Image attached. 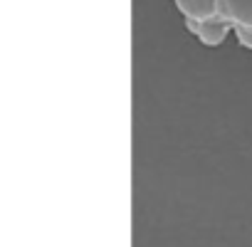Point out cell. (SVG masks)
Here are the masks:
<instances>
[{"label":"cell","instance_id":"277c9868","mask_svg":"<svg viewBox=\"0 0 252 247\" xmlns=\"http://www.w3.org/2000/svg\"><path fill=\"white\" fill-rule=\"evenodd\" d=\"M232 32L237 37V42L247 50H252V28H242V25H232Z\"/></svg>","mask_w":252,"mask_h":247},{"label":"cell","instance_id":"7a4b0ae2","mask_svg":"<svg viewBox=\"0 0 252 247\" xmlns=\"http://www.w3.org/2000/svg\"><path fill=\"white\" fill-rule=\"evenodd\" d=\"M218 13L232 25L252 28V0H218Z\"/></svg>","mask_w":252,"mask_h":247},{"label":"cell","instance_id":"6da1fadb","mask_svg":"<svg viewBox=\"0 0 252 247\" xmlns=\"http://www.w3.org/2000/svg\"><path fill=\"white\" fill-rule=\"evenodd\" d=\"M186 28L205 45V47H218L222 45V40L227 37V32L232 30V23L225 20L222 15L208 18V20H188L186 18Z\"/></svg>","mask_w":252,"mask_h":247},{"label":"cell","instance_id":"3957f363","mask_svg":"<svg viewBox=\"0 0 252 247\" xmlns=\"http://www.w3.org/2000/svg\"><path fill=\"white\" fill-rule=\"evenodd\" d=\"M173 3L188 20H208V18L220 15L218 0H173Z\"/></svg>","mask_w":252,"mask_h":247}]
</instances>
